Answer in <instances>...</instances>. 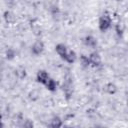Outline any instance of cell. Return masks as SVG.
Returning <instances> with one entry per match:
<instances>
[{
	"instance_id": "8fae6325",
	"label": "cell",
	"mask_w": 128,
	"mask_h": 128,
	"mask_svg": "<svg viewBox=\"0 0 128 128\" xmlns=\"http://www.w3.org/2000/svg\"><path fill=\"white\" fill-rule=\"evenodd\" d=\"M124 28H125V25H124V23H123L122 21H119V22L116 24V32H117L119 35L123 33Z\"/></svg>"
},
{
	"instance_id": "52a82bcc",
	"label": "cell",
	"mask_w": 128,
	"mask_h": 128,
	"mask_svg": "<svg viewBox=\"0 0 128 128\" xmlns=\"http://www.w3.org/2000/svg\"><path fill=\"white\" fill-rule=\"evenodd\" d=\"M84 43H85L86 46L91 47V48H94V47L96 46V44H97V41H96L95 38H93V37H91V36H88V37L85 38Z\"/></svg>"
},
{
	"instance_id": "5bb4252c",
	"label": "cell",
	"mask_w": 128,
	"mask_h": 128,
	"mask_svg": "<svg viewBox=\"0 0 128 128\" xmlns=\"http://www.w3.org/2000/svg\"><path fill=\"white\" fill-rule=\"evenodd\" d=\"M0 126H2V120H1V116H0Z\"/></svg>"
},
{
	"instance_id": "9a60e30c",
	"label": "cell",
	"mask_w": 128,
	"mask_h": 128,
	"mask_svg": "<svg viewBox=\"0 0 128 128\" xmlns=\"http://www.w3.org/2000/svg\"><path fill=\"white\" fill-rule=\"evenodd\" d=\"M118 1H122V0H118Z\"/></svg>"
},
{
	"instance_id": "277c9868",
	"label": "cell",
	"mask_w": 128,
	"mask_h": 128,
	"mask_svg": "<svg viewBox=\"0 0 128 128\" xmlns=\"http://www.w3.org/2000/svg\"><path fill=\"white\" fill-rule=\"evenodd\" d=\"M48 79H49V75L47 72H45V71H39L38 72V74H37V81L38 82L45 85V83L48 81Z\"/></svg>"
},
{
	"instance_id": "7a4b0ae2",
	"label": "cell",
	"mask_w": 128,
	"mask_h": 128,
	"mask_svg": "<svg viewBox=\"0 0 128 128\" xmlns=\"http://www.w3.org/2000/svg\"><path fill=\"white\" fill-rule=\"evenodd\" d=\"M88 58H89L90 64H92V65L95 66V67H96V66H99L100 63H101V57H100L99 54H97V53H91Z\"/></svg>"
},
{
	"instance_id": "3957f363",
	"label": "cell",
	"mask_w": 128,
	"mask_h": 128,
	"mask_svg": "<svg viewBox=\"0 0 128 128\" xmlns=\"http://www.w3.org/2000/svg\"><path fill=\"white\" fill-rule=\"evenodd\" d=\"M43 49H44V44H43V42L40 41V40L36 41V42L34 43V45L32 46V52H33L34 54H36V55L40 54V53L43 51Z\"/></svg>"
},
{
	"instance_id": "5b68a950",
	"label": "cell",
	"mask_w": 128,
	"mask_h": 128,
	"mask_svg": "<svg viewBox=\"0 0 128 128\" xmlns=\"http://www.w3.org/2000/svg\"><path fill=\"white\" fill-rule=\"evenodd\" d=\"M75 58H76L75 52L72 51V50H67V53L64 57V60H66L68 63H72V62L75 61Z\"/></svg>"
},
{
	"instance_id": "7c38bea8",
	"label": "cell",
	"mask_w": 128,
	"mask_h": 128,
	"mask_svg": "<svg viewBox=\"0 0 128 128\" xmlns=\"http://www.w3.org/2000/svg\"><path fill=\"white\" fill-rule=\"evenodd\" d=\"M80 63H81V65L83 66V67H88L89 65H90V62H89V58L88 57H86V56H81L80 57Z\"/></svg>"
},
{
	"instance_id": "6da1fadb",
	"label": "cell",
	"mask_w": 128,
	"mask_h": 128,
	"mask_svg": "<svg viewBox=\"0 0 128 128\" xmlns=\"http://www.w3.org/2000/svg\"><path fill=\"white\" fill-rule=\"evenodd\" d=\"M111 17L108 14H103L99 19V28L101 31L107 30L111 26Z\"/></svg>"
},
{
	"instance_id": "30bf717a",
	"label": "cell",
	"mask_w": 128,
	"mask_h": 128,
	"mask_svg": "<svg viewBox=\"0 0 128 128\" xmlns=\"http://www.w3.org/2000/svg\"><path fill=\"white\" fill-rule=\"evenodd\" d=\"M51 127H60L61 125H62V122H61V120L58 118V117H55V118H53L52 120H51V122H50V124H49Z\"/></svg>"
},
{
	"instance_id": "ba28073f",
	"label": "cell",
	"mask_w": 128,
	"mask_h": 128,
	"mask_svg": "<svg viewBox=\"0 0 128 128\" xmlns=\"http://www.w3.org/2000/svg\"><path fill=\"white\" fill-rule=\"evenodd\" d=\"M45 86L47 87V89L48 90H50V91H54V90H56V87H57V84H56V82L53 80V79H48V81L45 83Z\"/></svg>"
},
{
	"instance_id": "4fadbf2b",
	"label": "cell",
	"mask_w": 128,
	"mask_h": 128,
	"mask_svg": "<svg viewBox=\"0 0 128 128\" xmlns=\"http://www.w3.org/2000/svg\"><path fill=\"white\" fill-rule=\"evenodd\" d=\"M105 90H106L109 94H112V93H114V92L116 91V87H115V85L109 83V84H107V85L105 86Z\"/></svg>"
},
{
	"instance_id": "9c48e42d",
	"label": "cell",
	"mask_w": 128,
	"mask_h": 128,
	"mask_svg": "<svg viewBox=\"0 0 128 128\" xmlns=\"http://www.w3.org/2000/svg\"><path fill=\"white\" fill-rule=\"evenodd\" d=\"M4 18H5L6 22H8V23H13V22L15 21V16H14V14H12L11 12H6Z\"/></svg>"
},
{
	"instance_id": "8992f818",
	"label": "cell",
	"mask_w": 128,
	"mask_h": 128,
	"mask_svg": "<svg viewBox=\"0 0 128 128\" xmlns=\"http://www.w3.org/2000/svg\"><path fill=\"white\" fill-rule=\"evenodd\" d=\"M67 50H68V49H67L63 44H59V45L56 46V51H57L58 55L61 56L63 59H64V57H65V55H66V53H67Z\"/></svg>"
}]
</instances>
